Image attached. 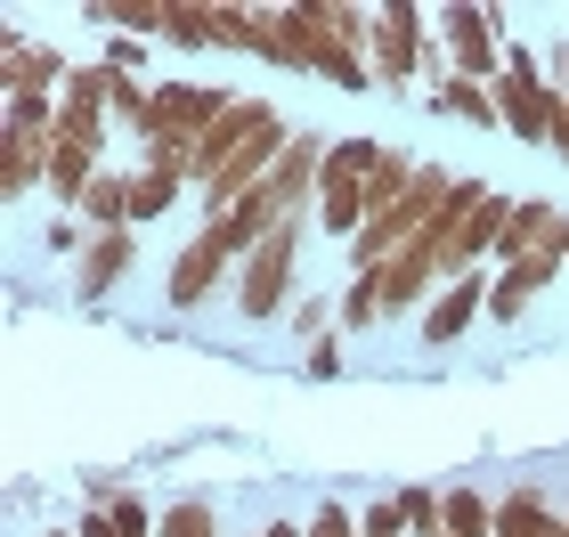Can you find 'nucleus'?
Segmentation results:
<instances>
[{
    "label": "nucleus",
    "mask_w": 569,
    "mask_h": 537,
    "mask_svg": "<svg viewBox=\"0 0 569 537\" xmlns=\"http://www.w3.org/2000/svg\"><path fill=\"white\" fill-rule=\"evenodd\" d=\"M375 90H391V98H407L416 82H448V41L431 33V9H416V0H382L375 9Z\"/></svg>",
    "instance_id": "1"
},
{
    "label": "nucleus",
    "mask_w": 569,
    "mask_h": 537,
    "mask_svg": "<svg viewBox=\"0 0 569 537\" xmlns=\"http://www.w3.org/2000/svg\"><path fill=\"white\" fill-rule=\"evenodd\" d=\"M301 237H309V220L277 228V237L237 269V294H228V301H237L244 326H269V318H284V310L301 301Z\"/></svg>",
    "instance_id": "2"
},
{
    "label": "nucleus",
    "mask_w": 569,
    "mask_h": 537,
    "mask_svg": "<svg viewBox=\"0 0 569 537\" xmlns=\"http://www.w3.org/2000/svg\"><path fill=\"white\" fill-rule=\"evenodd\" d=\"M228 107H237V90H220V82H188V73L154 82V107L139 122V156H147V147H188V156H196V139L212 131Z\"/></svg>",
    "instance_id": "3"
},
{
    "label": "nucleus",
    "mask_w": 569,
    "mask_h": 537,
    "mask_svg": "<svg viewBox=\"0 0 569 537\" xmlns=\"http://www.w3.org/2000/svg\"><path fill=\"white\" fill-rule=\"evenodd\" d=\"M431 33L448 41V66L463 73V82H497V73H505V41H512V17L505 9L448 0V9H431Z\"/></svg>",
    "instance_id": "4"
},
{
    "label": "nucleus",
    "mask_w": 569,
    "mask_h": 537,
    "mask_svg": "<svg viewBox=\"0 0 569 537\" xmlns=\"http://www.w3.org/2000/svg\"><path fill=\"white\" fill-rule=\"evenodd\" d=\"M66 82H73V66H66L58 41L0 24V107H58Z\"/></svg>",
    "instance_id": "5"
},
{
    "label": "nucleus",
    "mask_w": 569,
    "mask_h": 537,
    "mask_svg": "<svg viewBox=\"0 0 569 537\" xmlns=\"http://www.w3.org/2000/svg\"><path fill=\"white\" fill-rule=\"evenodd\" d=\"M212 294H237V252H228L212 228H188V245H179V261H171V277H163V301L188 318V310H203Z\"/></svg>",
    "instance_id": "6"
},
{
    "label": "nucleus",
    "mask_w": 569,
    "mask_h": 537,
    "mask_svg": "<svg viewBox=\"0 0 569 537\" xmlns=\"http://www.w3.org/2000/svg\"><path fill=\"white\" fill-rule=\"evenodd\" d=\"M488 294H497V269H472V277H456V286H439V301L416 318L423 350H448V342L472 335V318H488Z\"/></svg>",
    "instance_id": "7"
},
{
    "label": "nucleus",
    "mask_w": 569,
    "mask_h": 537,
    "mask_svg": "<svg viewBox=\"0 0 569 537\" xmlns=\"http://www.w3.org/2000/svg\"><path fill=\"white\" fill-rule=\"evenodd\" d=\"M49 131H58V122H17V115H0V188H9V196L49 188Z\"/></svg>",
    "instance_id": "8"
},
{
    "label": "nucleus",
    "mask_w": 569,
    "mask_h": 537,
    "mask_svg": "<svg viewBox=\"0 0 569 537\" xmlns=\"http://www.w3.org/2000/svg\"><path fill=\"white\" fill-rule=\"evenodd\" d=\"M131 269H139V228H98V237L82 245V261H73V294L107 301Z\"/></svg>",
    "instance_id": "9"
},
{
    "label": "nucleus",
    "mask_w": 569,
    "mask_h": 537,
    "mask_svg": "<svg viewBox=\"0 0 569 537\" xmlns=\"http://www.w3.org/2000/svg\"><path fill=\"white\" fill-rule=\"evenodd\" d=\"M261 66H284V73H318V0L269 9V49H261Z\"/></svg>",
    "instance_id": "10"
},
{
    "label": "nucleus",
    "mask_w": 569,
    "mask_h": 537,
    "mask_svg": "<svg viewBox=\"0 0 569 537\" xmlns=\"http://www.w3.org/2000/svg\"><path fill=\"white\" fill-rule=\"evenodd\" d=\"M497 537H569V505H553L537 480L497 497Z\"/></svg>",
    "instance_id": "11"
},
{
    "label": "nucleus",
    "mask_w": 569,
    "mask_h": 537,
    "mask_svg": "<svg viewBox=\"0 0 569 537\" xmlns=\"http://www.w3.org/2000/svg\"><path fill=\"white\" fill-rule=\"evenodd\" d=\"M423 107L448 115V122H472V131H505V115H497V98H488V82H463V73H448Z\"/></svg>",
    "instance_id": "12"
},
{
    "label": "nucleus",
    "mask_w": 569,
    "mask_h": 537,
    "mask_svg": "<svg viewBox=\"0 0 569 537\" xmlns=\"http://www.w3.org/2000/svg\"><path fill=\"white\" fill-rule=\"evenodd\" d=\"M73 220H82L90 237H98V228H131V163H107V171H98Z\"/></svg>",
    "instance_id": "13"
},
{
    "label": "nucleus",
    "mask_w": 569,
    "mask_h": 537,
    "mask_svg": "<svg viewBox=\"0 0 569 537\" xmlns=\"http://www.w3.org/2000/svg\"><path fill=\"white\" fill-rule=\"evenodd\" d=\"M107 171L98 156H82V147H58L49 139V203H58V212H82V196H90V179Z\"/></svg>",
    "instance_id": "14"
},
{
    "label": "nucleus",
    "mask_w": 569,
    "mask_h": 537,
    "mask_svg": "<svg viewBox=\"0 0 569 537\" xmlns=\"http://www.w3.org/2000/svg\"><path fill=\"white\" fill-rule=\"evenodd\" d=\"M179 196H188V179H179V171H163V163H131V228H154Z\"/></svg>",
    "instance_id": "15"
},
{
    "label": "nucleus",
    "mask_w": 569,
    "mask_h": 537,
    "mask_svg": "<svg viewBox=\"0 0 569 537\" xmlns=\"http://www.w3.org/2000/svg\"><path fill=\"white\" fill-rule=\"evenodd\" d=\"M107 107H90V98H58V131H49V139H58V147H82V156H98V163H107Z\"/></svg>",
    "instance_id": "16"
},
{
    "label": "nucleus",
    "mask_w": 569,
    "mask_h": 537,
    "mask_svg": "<svg viewBox=\"0 0 569 537\" xmlns=\"http://www.w3.org/2000/svg\"><path fill=\"white\" fill-rule=\"evenodd\" d=\"M212 41H220V49H237V58H261V49H269V9L212 0Z\"/></svg>",
    "instance_id": "17"
},
{
    "label": "nucleus",
    "mask_w": 569,
    "mask_h": 537,
    "mask_svg": "<svg viewBox=\"0 0 569 537\" xmlns=\"http://www.w3.org/2000/svg\"><path fill=\"white\" fill-rule=\"evenodd\" d=\"M439 529L448 537H497V497L488 489H448L439 497Z\"/></svg>",
    "instance_id": "18"
},
{
    "label": "nucleus",
    "mask_w": 569,
    "mask_h": 537,
    "mask_svg": "<svg viewBox=\"0 0 569 537\" xmlns=\"http://www.w3.org/2000/svg\"><path fill=\"white\" fill-rule=\"evenodd\" d=\"M163 41H171V49H220V41H212V0H171Z\"/></svg>",
    "instance_id": "19"
},
{
    "label": "nucleus",
    "mask_w": 569,
    "mask_h": 537,
    "mask_svg": "<svg viewBox=\"0 0 569 537\" xmlns=\"http://www.w3.org/2000/svg\"><path fill=\"white\" fill-rule=\"evenodd\" d=\"M154 537H220L212 497H171V505H163V529H154Z\"/></svg>",
    "instance_id": "20"
},
{
    "label": "nucleus",
    "mask_w": 569,
    "mask_h": 537,
    "mask_svg": "<svg viewBox=\"0 0 569 537\" xmlns=\"http://www.w3.org/2000/svg\"><path fill=\"white\" fill-rule=\"evenodd\" d=\"M284 326H293L301 342H326L333 326H342V301H333V294H301L293 310H284Z\"/></svg>",
    "instance_id": "21"
},
{
    "label": "nucleus",
    "mask_w": 569,
    "mask_h": 537,
    "mask_svg": "<svg viewBox=\"0 0 569 537\" xmlns=\"http://www.w3.org/2000/svg\"><path fill=\"white\" fill-rule=\"evenodd\" d=\"M439 497H448V489H431V480H407V489H399L407 537H439Z\"/></svg>",
    "instance_id": "22"
},
{
    "label": "nucleus",
    "mask_w": 569,
    "mask_h": 537,
    "mask_svg": "<svg viewBox=\"0 0 569 537\" xmlns=\"http://www.w3.org/2000/svg\"><path fill=\"white\" fill-rule=\"evenodd\" d=\"M358 537H407L399 489H391V497H367V505H358Z\"/></svg>",
    "instance_id": "23"
},
{
    "label": "nucleus",
    "mask_w": 569,
    "mask_h": 537,
    "mask_svg": "<svg viewBox=\"0 0 569 537\" xmlns=\"http://www.w3.org/2000/svg\"><path fill=\"white\" fill-rule=\"evenodd\" d=\"M309 537H358V505H342V497H318V514L301 521Z\"/></svg>",
    "instance_id": "24"
},
{
    "label": "nucleus",
    "mask_w": 569,
    "mask_h": 537,
    "mask_svg": "<svg viewBox=\"0 0 569 537\" xmlns=\"http://www.w3.org/2000/svg\"><path fill=\"white\" fill-rule=\"evenodd\" d=\"M98 58H107L114 73H139V66H147V41H131V33H107V49H98Z\"/></svg>",
    "instance_id": "25"
},
{
    "label": "nucleus",
    "mask_w": 569,
    "mask_h": 537,
    "mask_svg": "<svg viewBox=\"0 0 569 537\" xmlns=\"http://www.w3.org/2000/svg\"><path fill=\"white\" fill-rule=\"evenodd\" d=\"M301 367L318 375V382H333V375H342V342H333V335H326V342H309V350H301Z\"/></svg>",
    "instance_id": "26"
},
{
    "label": "nucleus",
    "mask_w": 569,
    "mask_h": 537,
    "mask_svg": "<svg viewBox=\"0 0 569 537\" xmlns=\"http://www.w3.org/2000/svg\"><path fill=\"white\" fill-rule=\"evenodd\" d=\"M49 537H73V529H49Z\"/></svg>",
    "instance_id": "27"
},
{
    "label": "nucleus",
    "mask_w": 569,
    "mask_h": 537,
    "mask_svg": "<svg viewBox=\"0 0 569 537\" xmlns=\"http://www.w3.org/2000/svg\"><path fill=\"white\" fill-rule=\"evenodd\" d=\"M244 537H261V529H244Z\"/></svg>",
    "instance_id": "28"
},
{
    "label": "nucleus",
    "mask_w": 569,
    "mask_h": 537,
    "mask_svg": "<svg viewBox=\"0 0 569 537\" xmlns=\"http://www.w3.org/2000/svg\"><path fill=\"white\" fill-rule=\"evenodd\" d=\"M439 537H448V529H439Z\"/></svg>",
    "instance_id": "29"
}]
</instances>
